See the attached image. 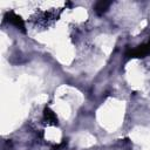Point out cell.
I'll return each instance as SVG.
<instances>
[{
  "instance_id": "3957f363",
  "label": "cell",
  "mask_w": 150,
  "mask_h": 150,
  "mask_svg": "<svg viewBox=\"0 0 150 150\" xmlns=\"http://www.w3.org/2000/svg\"><path fill=\"white\" fill-rule=\"evenodd\" d=\"M43 117L47 122L53 123V124H57V117L55 115V112L53 110H50L49 108H45L43 110Z\"/></svg>"
},
{
  "instance_id": "7a4b0ae2",
  "label": "cell",
  "mask_w": 150,
  "mask_h": 150,
  "mask_svg": "<svg viewBox=\"0 0 150 150\" xmlns=\"http://www.w3.org/2000/svg\"><path fill=\"white\" fill-rule=\"evenodd\" d=\"M5 20L12 25H14L16 28H20L22 32H25V22L22 20V18L18 14H15L14 12H7L5 14Z\"/></svg>"
},
{
  "instance_id": "6da1fadb",
  "label": "cell",
  "mask_w": 150,
  "mask_h": 150,
  "mask_svg": "<svg viewBox=\"0 0 150 150\" xmlns=\"http://www.w3.org/2000/svg\"><path fill=\"white\" fill-rule=\"evenodd\" d=\"M149 53H150V41L148 43L137 46L135 49L129 50L127 53V56H129V57H144Z\"/></svg>"
},
{
  "instance_id": "277c9868",
  "label": "cell",
  "mask_w": 150,
  "mask_h": 150,
  "mask_svg": "<svg viewBox=\"0 0 150 150\" xmlns=\"http://www.w3.org/2000/svg\"><path fill=\"white\" fill-rule=\"evenodd\" d=\"M110 1H98L96 5H95V12L100 15V14H102L103 12H105L107 9H108V7L110 6Z\"/></svg>"
}]
</instances>
